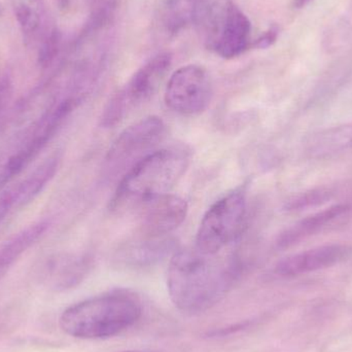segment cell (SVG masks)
<instances>
[{"instance_id": "cell-1", "label": "cell", "mask_w": 352, "mask_h": 352, "mask_svg": "<svg viewBox=\"0 0 352 352\" xmlns=\"http://www.w3.org/2000/svg\"><path fill=\"white\" fill-rule=\"evenodd\" d=\"M239 273L234 258L201 254L197 250H178L171 256L167 289L180 311L200 314L221 301Z\"/></svg>"}, {"instance_id": "cell-2", "label": "cell", "mask_w": 352, "mask_h": 352, "mask_svg": "<svg viewBox=\"0 0 352 352\" xmlns=\"http://www.w3.org/2000/svg\"><path fill=\"white\" fill-rule=\"evenodd\" d=\"M142 314V304L138 298L115 292L70 306L62 314L60 326L74 338H111L131 328Z\"/></svg>"}, {"instance_id": "cell-3", "label": "cell", "mask_w": 352, "mask_h": 352, "mask_svg": "<svg viewBox=\"0 0 352 352\" xmlns=\"http://www.w3.org/2000/svg\"><path fill=\"white\" fill-rule=\"evenodd\" d=\"M190 159V153L182 146L151 153L121 178L113 197V206L168 194L186 173Z\"/></svg>"}, {"instance_id": "cell-4", "label": "cell", "mask_w": 352, "mask_h": 352, "mask_svg": "<svg viewBox=\"0 0 352 352\" xmlns=\"http://www.w3.org/2000/svg\"><path fill=\"white\" fill-rule=\"evenodd\" d=\"M80 100V98L74 96L60 101L26 131L21 142L16 144L14 152H10L6 160L0 161V190L22 173L43 150L78 107Z\"/></svg>"}, {"instance_id": "cell-5", "label": "cell", "mask_w": 352, "mask_h": 352, "mask_svg": "<svg viewBox=\"0 0 352 352\" xmlns=\"http://www.w3.org/2000/svg\"><path fill=\"white\" fill-rule=\"evenodd\" d=\"M246 214L245 192L242 190L223 196L205 213L199 226L195 250L219 254L238 235Z\"/></svg>"}, {"instance_id": "cell-6", "label": "cell", "mask_w": 352, "mask_h": 352, "mask_svg": "<svg viewBox=\"0 0 352 352\" xmlns=\"http://www.w3.org/2000/svg\"><path fill=\"white\" fill-rule=\"evenodd\" d=\"M165 133L166 125L161 118L155 116L140 120L126 128L116 138L105 157L107 177H117L121 173L125 175L136 163L156 151Z\"/></svg>"}, {"instance_id": "cell-7", "label": "cell", "mask_w": 352, "mask_h": 352, "mask_svg": "<svg viewBox=\"0 0 352 352\" xmlns=\"http://www.w3.org/2000/svg\"><path fill=\"white\" fill-rule=\"evenodd\" d=\"M173 63V56L161 53L148 60L128 84L111 99L102 115V125L111 128L134 109L146 102L160 86Z\"/></svg>"}, {"instance_id": "cell-8", "label": "cell", "mask_w": 352, "mask_h": 352, "mask_svg": "<svg viewBox=\"0 0 352 352\" xmlns=\"http://www.w3.org/2000/svg\"><path fill=\"white\" fill-rule=\"evenodd\" d=\"M212 84L208 72L202 66L178 68L167 82L165 102L167 107L184 116L203 113L212 98Z\"/></svg>"}, {"instance_id": "cell-9", "label": "cell", "mask_w": 352, "mask_h": 352, "mask_svg": "<svg viewBox=\"0 0 352 352\" xmlns=\"http://www.w3.org/2000/svg\"><path fill=\"white\" fill-rule=\"evenodd\" d=\"M252 24L233 2L219 4L209 24V47L226 59L238 57L250 45Z\"/></svg>"}, {"instance_id": "cell-10", "label": "cell", "mask_w": 352, "mask_h": 352, "mask_svg": "<svg viewBox=\"0 0 352 352\" xmlns=\"http://www.w3.org/2000/svg\"><path fill=\"white\" fill-rule=\"evenodd\" d=\"M140 229L146 237H164L177 229L188 214V203L182 197L164 194L138 202Z\"/></svg>"}, {"instance_id": "cell-11", "label": "cell", "mask_w": 352, "mask_h": 352, "mask_svg": "<svg viewBox=\"0 0 352 352\" xmlns=\"http://www.w3.org/2000/svg\"><path fill=\"white\" fill-rule=\"evenodd\" d=\"M352 248L344 244H331L287 256L277 263L274 272L281 277H295L330 268L351 256Z\"/></svg>"}, {"instance_id": "cell-12", "label": "cell", "mask_w": 352, "mask_h": 352, "mask_svg": "<svg viewBox=\"0 0 352 352\" xmlns=\"http://www.w3.org/2000/svg\"><path fill=\"white\" fill-rule=\"evenodd\" d=\"M58 165L59 159L56 157L47 159L31 175L0 196V226L12 211L28 204L43 190L55 175Z\"/></svg>"}, {"instance_id": "cell-13", "label": "cell", "mask_w": 352, "mask_h": 352, "mask_svg": "<svg viewBox=\"0 0 352 352\" xmlns=\"http://www.w3.org/2000/svg\"><path fill=\"white\" fill-rule=\"evenodd\" d=\"M349 210V207L347 205L339 204L310 215L283 232L277 239V246L280 248H289L301 240L322 231L324 228L344 215Z\"/></svg>"}, {"instance_id": "cell-14", "label": "cell", "mask_w": 352, "mask_h": 352, "mask_svg": "<svg viewBox=\"0 0 352 352\" xmlns=\"http://www.w3.org/2000/svg\"><path fill=\"white\" fill-rule=\"evenodd\" d=\"M200 0H157L156 18L161 29L177 34L195 21Z\"/></svg>"}, {"instance_id": "cell-15", "label": "cell", "mask_w": 352, "mask_h": 352, "mask_svg": "<svg viewBox=\"0 0 352 352\" xmlns=\"http://www.w3.org/2000/svg\"><path fill=\"white\" fill-rule=\"evenodd\" d=\"M14 16L20 25L26 43H32L45 37V10L43 0H12Z\"/></svg>"}, {"instance_id": "cell-16", "label": "cell", "mask_w": 352, "mask_h": 352, "mask_svg": "<svg viewBox=\"0 0 352 352\" xmlns=\"http://www.w3.org/2000/svg\"><path fill=\"white\" fill-rule=\"evenodd\" d=\"M175 242L168 238L146 237L144 241L128 246L123 252V260L131 265L154 264L175 252Z\"/></svg>"}, {"instance_id": "cell-17", "label": "cell", "mask_w": 352, "mask_h": 352, "mask_svg": "<svg viewBox=\"0 0 352 352\" xmlns=\"http://www.w3.org/2000/svg\"><path fill=\"white\" fill-rule=\"evenodd\" d=\"M47 229V223L41 221L35 223L16 234L0 248V278L6 274L10 266L45 233Z\"/></svg>"}, {"instance_id": "cell-18", "label": "cell", "mask_w": 352, "mask_h": 352, "mask_svg": "<svg viewBox=\"0 0 352 352\" xmlns=\"http://www.w3.org/2000/svg\"><path fill=\"white\" fill-rule=\"evenodd\" d=\"M351 144L352 126H344L320 134L312 142L311 151L314 154L322 156L324 154L338 152Z\"/></svg>"}, {"instance_id": "cell-19", "label": "cell", "mask_w": 352, "mask_h": 352, "mask_svg": "<svg viewBox=\"0 0 352 352\" xmlns=\"http://www.w3.org/2000/svg\"><path fill=\"white\" fill-rule=\"evenodd\" d=\"M92 26H103L111 21L117 6V0H92Z\"/></svg>"}, {"instance_id": "cell-20", "label": "cell", "mask_w": 352, "mask_h": 352, "mask_svg": "<svg viewBox=\"0 0 352 352\" xmlns=\"http://www.w3.org/2000/svg\"><path fill=\"white\" fill-rule=\"evenodd\" d=\"M60 34L56 29H52L43 38L39 50V62L43 66L49 65L57 55L59 49Z\"/></svg>"}, {"instance_id": "cell-21", "label": "cell", "mask_w": 352, "mask_h": 352, "mask_svg": "<svg viewBox=\"0 0 352 352\" xmlns=\"http://www.w3.org/2000/svg\"><path fill=\"white\" fill-rule=\"evenodd\" d=\"M330 198V194L324 190H314V192H308L300 198L296 199L292 202L289 208L293 210H297L300 208H305L308 206H314V205L320 204V203L326 202L327 199Z\"/></svg>"}, {"instance_id": "cell-22", "label": "cell", "mask_w": 352, "mask_h": 352, "mask_svg": "<svg viewBox=\"0 0 352 352\" xmlns=\"http://www.w3.org/2000/svg\"><path fill=\"white\" fill-rule=\"evenodd\" d=\"M278 36V29L277 27H272L269 29L267 32H265L258 41L254 43V47L258 49H267V47H271Z\"/></svg>"}, {"instance_id": "cell-23", "label": "cell", "mask_w": 352, "mask_h": 352, "mask_svg": "<svg viewBox=\"0 0 352 352\" xmlns=\"http://www.w3.org/2000/svg\"><path fill=\"white\" fill-rule=\"evenodd\" d=\"M310 1H311V0H297V1H296V6H297V8H303L304 6H306V4Z\"/></svg>"}, {"instance_id": "cell-24", "label": "cell", "mask_w": 352, "mask_h": 352, "mask_svg": "<svg viewBox=\"0 0 352 352\" xmlns=\"http://www.w3.org/2000/svg\"><path fill=\"white\" fill-rule=\"evenodd\" d=\"M120 352H140V351H120Z\"/></svg>"}, {"instance_id": "cell-25", "label": "cell", "mask_w": 352, "mask_h": 352, "mask_svg": "<svg viewBox=\"0 0 352 352\" xmlns=\"http://www.w3.org/2000/svg\"><path fill=\"white\" fill-rule=\"evenodd\" d=\"M0 12H1V8H0Z\"/></svg>"}]
</instances>
